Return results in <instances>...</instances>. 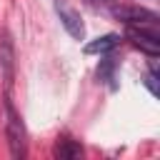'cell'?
<instances>
[{
  "label": "cell",
  "instance_id": "cell-1",
  "mask_svg": "<svg viewBox=\"0 0 160 160\" xmlns=\"http://www.w3.org/2000/svg\"><path fill=\"white\" fill-rule=\"evenodd\" d=\"M5 112H8L5 135H8L10 155H12V158H25V155H28V135H25L22 118L15 112V108H12V102H10V100H5Z\"/></svg>",
  "mask_w": 160,
  "mask_h": 160
},
{
  "label": "cell",
  "instance_id": "cell-2",
  "mask_svg": "<svg viewBox=\"0 0 160 160\" xmlns=\"http://www.w3.org/2000/svg\"><path fill=\"white\" fill-rule=\"evenodd\" d=\"M125 38L132 42V48L142 50L150 58L160 55V35L155 30V25H128Z\"/></svg>",
  "mask_w": 160,
  "mask_h": 160
},
{
  "label": "cell",
  "instance_id": "cell-10",
  "mask_svg": "<svg viewBox=\"0 0 160 160\" xmlns=\"http://www.w3.org/2000/svg\"><path fill=\"white\" fill-rule=\"evenodd\" d=\"M92 2H110V0H92Z\"/></svg>",
  "mask_w": 160,
  "mask_h": 160
},
{
  "label": "cell",
  "instance_id": "cell-7",
  "mask_svg": "<svg viewBox=\"0 0 160 160\" xmlns=\"http://www.w3.org/2000/svg\"><path fill=\"white\" fill-rule=\"evenodd\" d=\"M115 70H118V62H115V58H105V60H100V65H98V80L100 82H108L112 90H115Z\"/></svg>",
  "mask_w": 160,
  "mask_h": 160
},
{
  "label": "cell",
  "instance_id": "cell-4",
  "mask_svg": "<svg viewBox=\"0 0 160 160\" xmlns=\"http://www.w3.org/2000/svg\"><path fill=\"white\" fill-rule=\"evenodd\" d=\"M52 8H55V12H58L62 28L68 30V35L75 38V40H82V38H85V22H82L80 10L72 8L68 0H52Z\"/></svg>",
  "mask_w": 160,
  "mask_h": 160
},
{
  "label": "cell",
  "instance_id": "cell-6",
  "mask_svg": "<svg viewBox=\"0 0 160 160\" xmlns=\"http://www.w3.org/2000/svg\"><path fill=\"white\" fill-rule=\"evenodd\" d=\"M52 155H55V158H60V160H75V158H80V155H82V148H80V142H78V140L60 138V140L55 142V148H52Z\"/></svg>",
  "mask_w": 160,
  "mask_h": 160
},
{
  "label": "cell",
  "instance_id": "cell-8",
  "mask_svg": "<svg viewBox=\"0 0 160 160\" xmlns=\"http://www.w3.org/2000/svg\"><path fill=\"white\" fill-rule=\"evenodd\" d=\"M0 60L5 65V82L10 85V78H12V48H10L8 38L0 40Z\"/></svg>",
  "mask_w": 160,
  "mask_h": 160
},
{
  "label": "cell",
  "instance_id": "cell-5",
  "mask_svg": "<svg viewBox=\"0 0 160 160\" xmlns=\"http://www.w3.org/2000/svg\"><path fill=\"white\" fill-rule=\"evenodd\" d=\"M118 42H120V35L108 32V35H100V38L90 40V42L85 45V52H88V55H108L110 50L118 48Z\"/></svg>",
  "mask_w": 160,
  "mask_h": 160
},
{
  "label": "cell",
  "instance_id": "cell-9",
  "mask_svg": "<svg viewBox=\"0 0 160 160\" xmlns=\"http://www.w3.org/2000/svg\"><path fill=\"white\" fill-rule=\"evenodd\" d=\"M145 85H148V90H150L152 95H158V70H155V60L150 62V72L145 75Z\"/></svg>",
  "mask_w": 160,
  "mask_h": 160
},
{
  "label": "cell",
  "instance_id": "cell-3",
  "mask_svg": "<svg viewBox=\"0 0 160 160\" xmlns=\"http://www.w3.org/2000/svg\"><path fill=\"white\" fill-rule=\"evenodd\" d=\"M110 15L125 25H155L158 28V12L148 10V8H140V5H112L110 8Z\"/></svg>",
  "mask_w": 160,
  "mask_h": 160
}]
</instances>
